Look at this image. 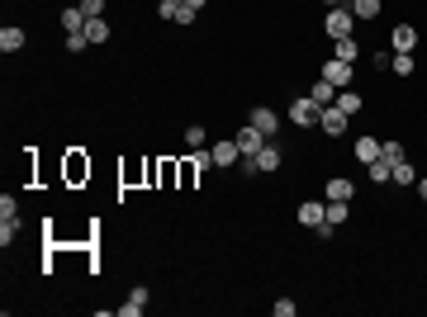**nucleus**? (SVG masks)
I'll list each match as a JSON object with an SVG mask.
<instances>
[{
  "instance_id": "412c9836",
  "label": "nucleus",
  "mask_w": 427,
  "mask_h": 317,
  "mask_svg": "<svg viewBox=\"0 0 427 317\" xmlns=\"http://www.w3.org/2000/svg\"><path fill=\"white\" fill-rule=\"evenodd\" d=\"M389 71L394 76H413V53H394L389 57Z\"/></svg>"
},
{
  "instance_id": "6ab92c4d",
  "label": "nucleus",
  "mask_w": 427,
  "mask_h": 317,
  "mask_svg": "<svg viewBox=\"0 0 427 317\" xmlns=\"http://www.w3.org/2000/svg\"><path fill=\"white\" fill-rule=\"evenodd\" d=\"M366 171H371V180H375V185H389V180H394V166H389L385 157H375L371 166H366Z\"/></svg>"
},
{
  "instance_id": "7c9ffc66",
  "label": "nucleus",
  "mask_w": 427,
  "mask_h": 317,
  "mask_svg": "<svg viewBox=\"0 0 427 317\" xmlns=\"http://www.w3.org/2000/svg\"><path fill=\"white\" fill-rule=\"evenodd\" d=\"M186 142H190V147H204V128H200V123H195V128H186Z\"/></svg>"
},
{
  "instance_id": "4be33fe9",
  "label": "nucleus",
  "mask_w": 427,
  "mask_h": 317,
  "mask_svg": "<svg viewBox=\"0 0 427 317\" xmlns=\"http://www.w3.org/2000/svg\"><path fill=\"white\" fill-rule=\"evenodd\" d=\"M380 157L389 166H399V161H408V152H403V142H380Z\"/></svg>"
},
{
  "instance_id": "6e6552de",
  "label": "nucleus",
  "mask_w": 427,
  "mask_h": 317,
  "mask_svg": "<svg viewBox=\"0 0 427 317\" xmlns=\"http://www.w3.org/2000/svg\"><path fill=\"white\" fill-rule=\"evenodd\" d=\"M389 43H394V53H413V48H418V28L413 24H394Z\"/></svg>"
},
{
  "instance_id": "72a5a7b5",
  "label": "nucleus",
  "mask_w": 427,
  "mask_h": 317,
  "mask_svg": "<svg viewBox=\"0 0 427 317\" xmlns=\"http://www.w3.org/2000/svg\"><path fill=\"white\" fill-rule=\"evenodd\" d=\"M418 194H423V199H427V175H418Z\"/></svg>"
},
{
  "instance_id": "0eeeda50",
  "label": "nucleus",
  "mask_w": 427,
  "mask_h": 317,
  "mask_svg": "<svg viewBox=\"0 0 427 317\" xmlns=\"http://www.w3.org/2000/svg\"><path fill=\"white\" fill-rule=\"evenodd\" d=\"M299 223L319 232L323 223H328V204H319V199H309V204H299Z\"/></svg>"
},
{
  "instance_id": "7ed1b4c3",
  "label": "nucleus",
  "mask_w": 427,
  "mask_h": 317,
  "mask_svg": "<svg viewBox=\"0 0 427 317\" xmlns=\"http://www.w3.org/2000/svg\"><path fill=\"white\" fill-rule=\"evenodd\" d=\"M247 123H252V128H261L266 137H280V114H275V109H266V105L252 109V114H247Z\"/></svg>"
},
{
  "instance_id": "393cba45",
  "label": "nucleus",
  "mask_w": 427,
  "mask_h": 317,
  "mask_svg": "<svg viewBox=\"0 0 427 317\" xmlns=\"http://www.w3.org/2000/svg\"><path fill=\"white\" fill-rule=\"evenodd\" d=\"M394 185H418V171H413L408 161H399V166H394Z\"/></svg>"
},
{
  "instance_id": "39448f33",
  "label": "nucleus",
  "mask_w": 427,
  "mask_h": 317,
  "mask_svg": "<svg viewBox=\"0 0 427 317\" xmlns=\"http://www.w3.org/2000/svg\"><path fill=\"white\" fill-rule=\"evenodd\" d=\"M319 128L328 132V137H342V132H347V114H342L337 105H328V109L319 114Z\"/></svg>"
},
{
  "instance_id": "aec40b11",
  "label": "nucleus",
  "mask_w": 427,
  "mask_h": 317,
  "mask_svg": "<svg viewBox=\"0 0 427 317\" xmlns=\"http://www.w3.org/2000/svg\"><path fill=\"white\" fill-rule=\"evenodd\" d=\"M81 33H86V43H109V24L105 19H86Z\"/></svg>"
},
{
  "instance_id": "473e14b6",
  "label": "nucleus",
  "mask_w": 427,
  "mask_h": 317,
  "mask_svg": "<svg viewBox=\"0 0 427 317\" xmlns=\"http://www.w3.org/2000/svg\"><path fill=\"white\" fill-rule=\"evenodd\" d=\"M86 48V33H67V53H81Z\"/></svg>"
},
{
  "instance_id": "f257e3e1",
  "label": "nucleus",
  "mask_w": 427,
  "mask_h": 317,
  "mask_svg": "<svg viewBox=\"0 0 427 317\" xmlns=\"http://www.w3.org/2000/svg\"><path fill=\"white\" fill-rule=\"evenodd\" d=\"M351 24H356V15H351L347 5H332L328 19H323V33L328 38H351Z\"/></svg>"
},
{
  "instance_id": "bb28decb",
  "label": "nucleus",
  "mask_w": 427,
  "mask_h": 317,
  "mask_svg": "<svg viewBox=\"0 0 427 317\" xmlns=\"http://www.w3.org/2000/svg\"><path fill=\"white\" fill-rule=\"evenodd\" d=\"M181 5H186V0H157V15H161V19H176Z\"/></svg>"
},
{
  "instance_id": "a211bd4d",
  "label": "nucleus",
  "mask_w": 427,
  "mask_h": 317,
  "mask_svg": "<svg viewBox=\"0 0 427 317\" xmlns=\"http://www.w3.org/2000/svg\"><path fill=\"white\" fill-rule=\"evenodd\" d=\"M143 308H147V289H143V284H138V289L129 293V303H124V308H119V317H138V313H143Z\"/></svg>"
},
{
  "instance_id": "a878e982",
  "label": "nucleus",
  "mask_w": 427,
  "mask_h": 317,
  "mask_svg": "<svg viewBox=\"0 0 427 317\" xmlns=\"http://www.w3.org/2000/svg\"><path fill=\"white\" fill-rule=\"evenodd\" d=\"M86 19H105V0H76Z\"/></svg>"
},
{
  "instance_id": "f3484780",
  "label": "nucleus",
  "mask_w": 427,
  "mask_h": 317,
  "mask_svg": "<svg viewBox=\"0 0 427 317\" xmlns=\"http://www.w3.org/2000/svg\"><path fill=\"white\" fill-rule=\"evenodd\" d=\"M351 15L361 24H371V19H380V0H351Z\"/></svg>"
},
{
  "instance_id": "dca6fc26",
  "label": "nucleus",
  "mask_w": 427,
  "mask_h": 317,
  "mask_svg": "<svg viewBox=\"0 0 427 317\" xmlns=\"http://www.w3.org/2000/svg\"><path fill=\"white\" fill-rule=\"evenodd\" d=\"M57 24L67 28V33H81V28H86V15H81V5H67V10L57 15Z\"/></svg>"
},
{
  "instance_id": "c9c22d12",
  "label": "nucleus",
  "mask_w": 427,
  "mask_h": 317,
  "mask_svg": "<svg viewBox=\"0 0 427 317\" xmlns=\"http://www.w3.org/2000/svg\"><path fill=\"white\" fill-rule=\"evenodd\" d=\"M328 5H351V0H328Z\"/></svg>"
},
{
  "instance_id": "c85d7f7f",
  "label": "nucleus",
  "mask_w": 427,
  "mask_h": 317,
  "mask_svg": "<svg viewBox=\"0 0 427 317\" xmlns=\"http://www.w3.org/2000/svg\"><path fill=\"white\" fill-rule=\"evenodd\" d=\"M195 15H200V10H195V5H181V10H176V19H171V24H195Z\"/></svg>"
},
{
  "instance_id": "1a4fd4ad",
  "label": "nucleus",
  "mask_w": 427,
  "mask_h": 317,
  "mask_svg": "<svg viewBox=\"0 0 427 317\" xmlns=\"http://www.w3.org/2000/svg\"><path fill=\"white\" fill-rule=\"evenodd\" d=\"M24 38H29V33L19 24H5V28H0V53H19V48H24Z\"/></svg>"
},
{
  "instance_id": "5701e85b",
  "label": "nucleus",
  "mask_w": 427,
  "mask_h": 317,
  "mask_svg": "<svg viewBox=\"0 0 427 317\" xmlns=\"http://www.w3.org/2000/svg\"><path fill=\"white\" fill-rule=\"evenodd\" d=\"M15 237H19V213H15V218H0V246H10Z\"/></svg>"
},
{
  "instance_id": "423d86ee",
  "label": "nucleus",
  "mask_w": 427,
  "mask_h": 317,
  "mask_svg": "<svg viewBox=\"0 0 427 317\" xmlns=\"http://www.w3.org/2000/svg\"><path fill=\"white\" fill-rule=\"evenodd\" d=\"M323 80H332L337 90H347V85H351V62H337V57L323 62Z\"/></svg>"
},
{
  "instance_id": "2f4dec72",
  "label": "nucleus",
  "mask_w": 427,
  "mask_h": 317,
  "mask_svg": "<svg viewBox=\"0 0 427 317\" xmlns=\"http://www.w3.org/2000/svg\"><path fill=\"white\" fill-rule=\"evenodd\" d=\"M275 317H294V298H275Z\"/></svg>"
},
{
  "instance_id": "ddd939ff",
  "label": "nucleus",
  "mask_w": 427,
  "mask_h": 317,
  "mask_svg": "<svg viewBox=\"0 0 427 317\" xmlns=\"http://www.w3.org/2000/svg\"><path fill=\"white\" fill-rule=\"evenodd\" d=\"M332 57L356 67V57H361V43H356V38H332Z\"/></svg>"
},
{
  "instance_id": "2eb2a0df",
  "label": "nucleus",
  "mask_w": 427,
  "mask_h": 317,
  "mask_svg": "<svg viewBox=\"0 0 427 317\" xmlns=\"http://www.w3.org/2000/svg\"><path fill=\"white\" fill-rule=\"evenodd\" d=\"M314 105L319 109H328V105H337V85H332V80H314Z\"/></svg>"
},
{
  "instance_id": "f03ea898",
  "label": "nucleus",
  "mask_w": 427,
  "mask_h": 317,
  "mask_svg": "<svg viewBox=\"0 0 427 317\" xmlns=\"http://www.w3.org/2000/svg\"><path fill=\"white\" fill-rule=\"evenodd\" d=\"M319 114H323V109L314 105V95H299V100L290 105V123H299V128H314V123H319Z\"/></svg>"
},
{
  "instance_id": "b1692460",
  "label": "nucleus",
  "mask_w": 427,
  "mask_h": 317,
  "mask_svg": "<svg viewBox=\"0 0 427 317\" xmlns=\"http://www.w3.org/2000/svg\"><path fill=\"white\" fill-rule=\"evenodd\" d=\"M337 109H342V114H356V109H361V95H356V90H337Z\"/></svg>"
},
{
  "instance_id": "20e7f679",
  "label": "nucleus",
  "mask_w": 427,
  "mask_h": 317,
  "mask_svg": "<svg viewBox=\"0 0 427 317\" xmlns=\"http://www.w3.org/2000/svg\"><path fill=\"white\" fill-rule=\"evenodd\" d=\"M233 142H238V152H242V157H257V152L266 147L271 137H266V132H261V128H252V123H247V128H242L238 137H233Z\"/></svg>"
},
{
  "instance_id": "4468645a",
  "label": "nucleus",
  "mask_w": 427,
  "mask_h": 317,
  "mask_svg": "<svg viewBox=\"0 0 427 317\" xmlns=\"http://www.w3.org/2000/svg\"><path fill=\"white\" fill-rule=\"evenodd\" d=\"M209 152H214V166H233V161L242 157V152H238V142H233V137H228V142H214Z\"/></svg>"
},
{
  "instance_id": "f8f14e48",
  "label": "nucleus",
  "mask_w": 427,
  "mask_h": 317,
  "mask_svg": "<svg viewBox=\"0 0 427 317\" xmlns=\"http://www.w3.org/2000/svg\"><path fill=\"white\" fill-rule=\"evenodd\" d=\"M351 157H356V161H366V166H371V161L380 157V137H356V142H351Z\"/></svg>"
},
{
  "instance_id": "9d476101",
  "label": "nucleus",
  "mask_w": 427,
  "mask_h": 317,
  "mask_svg": "<svg viewBox=\"0 0 427 317\" xmlns=\"http://www.w3.org/2000/svg\"><path fill=\"white\" fill-rule=\"evenodd\" d=\"M280 142H275V137H271L266 147H261V152H257V171H280Z\"/></svg>"
},
{
  "instance_id": "9b49d317",
  "label": "nucleus",
  "mask_w": 427,
  "mask_h": 317,
  "mask_svg": "<svg viewBox=\"0 0 427 317\" xmlns=\"http://www.w3.org/2000/svg\"><path fill=\"white\" fill-rule=\"evenodd\" d=\"M323 194H328V199H342V204H351V194H356V185H351L347 175H332V180L323 185Z\"/></svg>"
},
{
  "instance_id": "cd10ccee",
  "label": "nucleus",
  "mask_w": 427,
  "mask_h": 317,
  "mask_svg": "<svg viewBox=\"0 0 427 317\" xmlns=\"http://www.w3.org/2000/svg\"><path fill=\"white\" fill-rule=\"evenodd\" d=\"M67 175H72V180H81V175H90V166H86L81 157H72V161H67Z\"/></svg>"
},
{
  "instance_id": "c756f323",
  "label": "nucleus",
  "mask_w": 427,
  "mask_h": 317,
  "mask_svg": "<svg viewBox=\"0 0 427 317\" xmlns=\"http://www.w3.org/2000/svg\"><path fill=\"white\" fill-rule=\"evenodd\" d=\"M19 204H15V194H0V218H15Z\"/></svg>"
},
{
  "instance_id": "f704fd0d",
  "label": "nucleus",
  "mask_w": 427,
  "mask_h": 317,
  "mask_svg": "<svg viewBox=\"0 0 427 317\" xmlns=\"http://www.w3.org/2000/svg\"><path fill=\"white\" fill-rule=\"evenodd\" d=\"M186 5H195V10H204V0H186Z\"/></svg>"
}]
</instances>
